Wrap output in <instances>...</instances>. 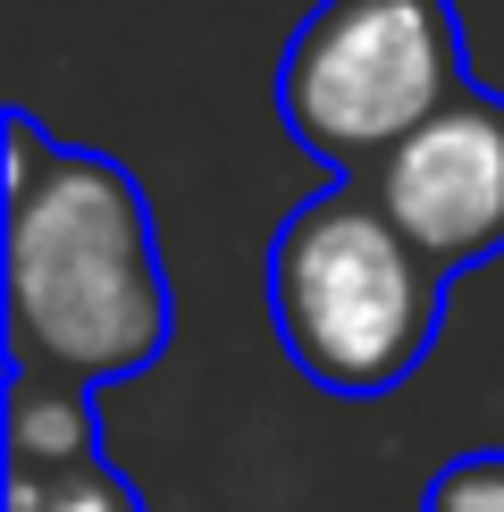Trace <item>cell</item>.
<instances>
[{"label":"cell","mask_w":504,"mask_h":512,"mask_svg":"<svg viewBox=\"0 0 504 512\" xmlns=\"http://www.w3.org/2000/svg\"><path fill=\"white\" fill-rule=\"evenodd\" d=\"M177 303L152 202L110 152L51 143L34 185L9 194V370L101 387L168 353Z\"/></svg>","instance_id":"cell-1"},{"label":"cell","mask_w":504,"mask_h":512,"mask_svg":"<svg viewBox=\"0 0 504 512\" xmlns=\"http://www.w3.org/2000/svg\"><path fill=\"white\" fill-rule=\"evenodd\" d=\"M446 277L404 244L370 185H320L269 236V319L286 361L328 395H387L429 361Z\"/></svg>","instance_id":"cell-2"},{"label":"cell","mask_w":504,"mask_h":512,"mask_svg":"<svg viewBox=\"0 0 504 512\" xmlns=\"http://www.w3.org/2000/svg\"><path fill=\"white\" fill-rule=\"evenodd\" d=\"M462 84L454 0H320L278 59V118L336 185H353Z\"/></svg>","instance_id":"cell-3"},{"label":"cell","mask_w":504,"mask_h":512,"mask_svg":"<svg viewBox=\"0 0 504 512\" xmlns=\"http://www.w3.org/2000/svg\"><path fill=\"white\" fill-rule=\"evenodd\" d=\"M362 185L437 277L496 261L504 252V93L462 84L446 110L395 143Z\"/></svg>","instance_id":"cell-4"},{"label":"cell","mask_w":504,"mask_h":512,"mask_svg":"<svg viewBox=\"0 0 504 512\" xmlns=\"http://www.w3.org/2000/svg\"><path fill=\"white\" fill-rule=\"evenodd\" d=\"M9 462H76V454H101V412L84 387H59V378H34V370H9Z\"/></svg>","instance_id":"cell-5"},{"label":"cell","mask_w":504,"mask_h":512,"mask_svg":"<svg viewBox=\"0 0 504 512\" xmlns=\"http://www.w3.org/2000/svg\"><path fill=\"white\" fill-rule=\"evenodd\" d=\"M0 512H143V496L110 454H76V462H9Z\"/></svg>","instance_id":"cell-6"},{"label":"cell","mask_w":504,"mask_h":512,"mask_svg":"<svg viewBox=\"0 0 504 512\" xmlns=\"http://www.w3.org/2000/svg\"><path fill=\"white\" fill-rule=\"evenodd\" d=\"M420 512H504V445L496 454H454L429 479V504Z\"/></svg>","instance_id":"cell-7"}]
</instances>
